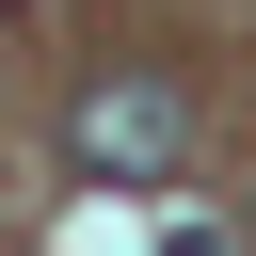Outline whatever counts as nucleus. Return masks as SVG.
<instances>
[{
    "label": "nucleus",
    "mask_w": 256,
    "mask_h": 256,
    "mask_svg": "<svg viewBox=\"0 0 256 256\" xmlns=\"http://www.w3.org/2000/svg\"><path fill=\"white\" fill-rule=\"evenodd\" d=\"M64 144H80L96 176H176V144H192V112H176L160 80H96V96L64 112Z\"/></svg>",
    "instance_id": "obj_1"
}]
</instances>
